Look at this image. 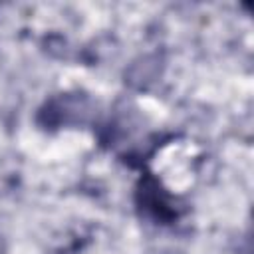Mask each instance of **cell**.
<instances>
[{"mask_svg": "<svg viewBox=\"0 0 254 254\" xmlns=\"http://www.w3.org/2000/svg\"><path fill=\"white\" fill-rule=\"evenodd\" d=\"M131 202L137 218L155 228H175L189 212L185 198L171 190L149 165L137 169Z\"/></svg>", "mask_w": 254, "mask_h": 254, "instance_id": "cell-1", "label": "cell"}, {"mask_svg": "<svg viewBox=\"0 0 254 254\" xmlns=\"http://www.w3.org/2000/svg\"><path fill=\"white\" fill-rule=\"evenodd\" d=\"M101 105L99 101L83 89H64L48 95L34 113V123L46 133L60 129H77L91 127L95 129L101 123Z\"/></svg>", "mask_w": 254, "mask_h": 254, "instance_id": "cell-2", "label": "cell"}]
</instances>
